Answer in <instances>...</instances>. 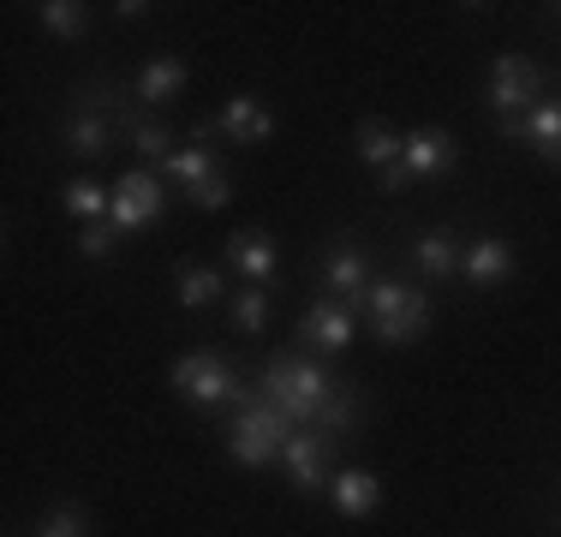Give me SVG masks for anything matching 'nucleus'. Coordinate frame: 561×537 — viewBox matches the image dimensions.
<instances>
[{
	"instance_id": "f03ea898",
	"label": "nucleus",
	"mask_w": 561,
	"mask_h": 537,
	"mask_svg": "<svg viewBox=\"0 0 561 537\" xmlns=\"http://www.w3.org/2000/svg\"><path fill=\"white\" fill-rule=\"evenodd\" d=\"M365 311H370V329H377L382 346H407L431 329V293L412 287V281H394V275H377L365 293Z\"/></svg>"
},
{
	"instance_id": "5701e85b",
	"label": "nucleus",
	"mask_w": 561,
	"mask_h": 537,
	"mask_svg": "<svg viewBox=\"0 0 561 537\" xmlns=\"http://www.w3.org/2000/svg\"><path fill=\"white\" fill-rule=\"evenodd\" d=\"M60 209L72 215L78 227H90V221H108V209H114V192H102L96 180H72L60 192Z\"/></svg>"
},
{
	"instance_id": "9d476101",
	"label": "nucleus",
	"mask_w": 561,
	"mask_h": 537,
	"mask_svg": "<svg viewBox=\"0 0 561 537\" xmlns=\"http://www.w3.org/2000/svg\"><path fill=\"white\" fill-rule=\"evenodd\" d=\"M454 161H460L454 132L448 126H419L407 138V150H400V173H407V180H443V173H454Z\"/></svg>"
},
{
	"instance_id": "9b49d317",
	"label": "nucleus",
	"mask_w": 561,
	"mask_h": 537,
	"mask_svg": "<svg viewBox=\"0 0 561 537\" xmlns=\"http://www.w3.org/2000/svg\"><path fill=\"white\" fill-rule=\"evenodd\" d=\"M496 132H502V138L531 144L550 168H561V96H543L531 114H519V119H496Z\"/></svg>"
},
{
	"instance_id": "f257e3e1",
	"label": "nucleus",
	"mask_w": 561,
	"mask_h": 537,
	"mask_svg": "<svg viewBox=\"0 0 561 537\" xmlns=\"http://www.w3.org/2000/svg\"><path fill=\"white\" fill-rule=\"evenodd\" d=\"M341 388H346V376H335L323 358H305V353H280V358H270V365H263V376H257V395L270 400V407H275L293 430L323 419V412L341 400Z\"/></svg>"
},
{
	"instance_id": "f3484780",
	"label": "nucleus",
	"mask_w": 561,
	"mask_h": 537,
	"mask_svg": "<svg viewBox=\"0 0 561 537\" xmlns=\"http://www.w3.org/2000/svg\"><path fill=\"white\" fill-rule=\"evenodd\" d=\"M460 258H466V239L454 227H431V233L412 239V263H419L424 281H454L460 275Z\"/></svg>"
},
{
	"instance_id": "b1692460",
	"label": "nucleus",
	"mask_w": 561,
	"mask_h": 537,
	"mask_svg": "<svg viewBox=\"0 0 561 537\" xmlns=\"http://www.w3.org/2000/svg\"><path fill=\"white\" fill-rule=\"evenodd\" d=\"M270 311H275V299H270L263 287L227 293V322H233L239 334H263V329H270Z\"/></svg>"
},
{
	"instance_id": "2eb2a0df",
	"label": "nucleus",
	"mask_w": 561,
	"mask_h": 537,
	"mask_svg": "<svg viewBox=\"0 0 561 537\" xmlns=\"http://www.w3.org/2000/svg\"><path fill=\"white\" fill-rule=\"evenodd\" d=\"M119 138L131 144V156L156 161V168H162V161L180 150V144H173V126H168V119L144 114V107H131V102H119Z\"/></svg>"
},
{
	"instance_id": "393cba45",
	"label": "nucleus",
	"mask_w": 561,
	"mask_h": 537,
	"mask_svg": "<svg viewBox=\"0 0 561 537\" xmlns=\"http://www.w3.org/2000/svg\"><path fill=\"white\" fill-rule=\"evenodd\" d=\"M36 24H43L48 36L78 43V36L90 31V7H78V0H43V7H36Z\"/></svg>"
},
{
	"instance_id": "1a4fd4ad",
	"label": "nucleus",
	"mask_w": 561,
	"mask_h": 537,
	"mask_svg": "<svg viewBox=\"0 0 561 537\" xmlns=\"http://www.w3.org/2000/svg\"><path fill=\"white\" fill-rule=\"evenodd\" d=\"M317 281H323V299H335V305H365V293H370V258L353 245V239H341V245H329L323 251V263H317Z\"/></svg>"
},
{
	"instance_id": "39448f33",
	"label": "nucleus",
	"mask_w": 561,
	"mask_h": 537,
	"mask_svg": "<svg viewBox=\"0 0 561 537\" xmlns=\"http://www.w3.org/2000/svg\"><path fill=\"white\" fill-rule=\"evenodd\" d=\"M60 138H66V150L84 156V161L108 156V144L119 138V96H114V84H90L84 96H78L72 114L60 119Z\"/></svg>"
},
{
	"instance_id": "dca6fc26",
	"label": "nucleus",
	"mask_w": 561,
	"mask_h": 537,
	"mask_svg": "<svg viewBox=\"0 0 561 537\" xmlns=\"http://www.w3.org/2000/svg\"><path fill=\"white\" fill-rule=\"evenodd\" d=\"M216 132H221V138H233V144H245V150H257V144L275 138V114L257 96H227Z\"/></svg>"
},
{
	"instance_id": "412c9836",
	"label": "nucleus",
	"mask_w": 561,
	"mask_h": 537,
	"mask_svg": "<svg viewBox=\"0 0 561 537\" xmlns=\"http://www.w3.org/2000/svg\"><path fill=\"white\" fill-rule=\"evenodd\" d=\"M185 78H192V72H185L180 54H156V60L138 72V84H131V90H138L144 107H162V102H173L185 90Z\"/></svg>"
},
{
	"instance_id": "7ed1b4c3",
	"label": "nucleus",
	"mask_w": 561,
	"mask_h": 537,
	"mask_svg": "<svg viewBox=\"0 0 561 537\" xmlns=\"http://www.w3.org/2000/svg\"><path fill=\"white\" fill-rule=\"evenodd\" d=\"M287 436H293V424L251 388L233 407V424H227V454H233L239 466H275L280 448H287Z\"/></svg>"
},
{
	"instance_id": "bb28decb",
	"label": "nucleus",
	"mask_w": 561,
	"mask_h": 537,
	"mask_svg": "<svg viewBox=\"0 0 561 537\" xmlns=\"http://www.w3.org/2000/svg\"><path fill=\"white\" fill-rule=\"evenodd\" d=\"M185 197H192V209H204V215L221 209V204H233V173H209V180L192 185Z\"/></svg>"
},
{
	"instance_id": "0eeeda50",
	"label": "nucleus",
	"mask_w": 561,
	"mask_h": 537,
	"mask_svg": "<svg viewBox=\"0 0 561 537\" xmlns=\"http://www.w3.org/2000/svg\"><path fill=\"white\" fill-rule=\"evenodd\" d=\"M341 448L346 442L341 436H329V430H317V424H299L287 436V448H280V472H287L299 490H329V478L341 472Z\"/></svg>"
},
{
	"instance_id": "c85d7f7f",
	"label": "nucleus",
	"mask_w": 561,
	"mask_h": 537,
	"mask_svg": "<svg viewBox=\"0 0 561 537\" xmlns=\"http://www.w3.org/2000/svg\"><path fill=\"white\" fill-rule=\"evenodd\" d=\"M114 12H119V19H126V24H131V19H144V12H150V7H144V0H119V7H114Z\"/></svg>"
},
{
	"instance_id": "aec40b11",
	"label": "nucleus",
	"mask_w": 561,
	"mask_h": 537,
	"mask_svg": "<svg viewBox=\"0 0 561 537\" xmlns=\"http://www.w3.org/2000/svg\"><path fill=\"white\" fill-rule=\"evenodd\" d=\"M173 299H180L185 311H204V305L227 299V275L209 263H173Z\"/></svg>"
},
{
	"instance_id": "6ab92c4d",
	"label": "nucleus",
	"mask_w": 561,
	"mask_h": 537,
	"mask_svg": "<svg viewBox=\"0 0 561 537\" xmlns=\"http://www.w3.org/2000/svg\"><path fill=\"white\" fill-rule=\"evenodd\" d=\"M400 150H407V138H400L389 119H358V161H365L377 180H389L400 168Z\"/></svg>"
},
{
	"instance_id": "4be33fe9",
	"label": "nucleus",
	"mask_w": 561,
	"mask_h": 537,
	"mask_svg": "<svg viewBox=\"0 0 561 537\" xmlns=\"http://www.w3.org/2000/svg\"><path fill=\"white\" fill-rule=\"evenodd\" d=\"M162 173L180 192H192V185H204L209 173H221V161H216V144H185V150H173L168 161H162Z\"/></svg>"
},
{
	"instance_id": "20e7f679",
	"label": "nucleus",
	"mask_w": 561,
	"mask_h": 537,
	"mask_svg": "<svg viewBox=\"0 0 561 537\" xmlns=\"http://www.w3.org/2000/svg\"><path fill=\"white\" fill-rule=\"evenodd\" d=\"M168 382H173V395H180L185 407H204V412L239 407V400L251 395V388L239 382V370L227 365V358H216V353H185L180 365L168 370Z\"/></svg>"
},
{
	"instance_id": "cd10ccee",
	"label": "nucleus",
	"mask_w": 561,
	"mask_h": 537,
	"mask_svg": "<svg viewBox=\"0 0 561 537\" xmlns=\"http://www.w3.org/2000/svg\"><path fill=\"white\" fill-rule=\"evenodd\" d=\"M36 537H90V519L84 507H55V514L36 526Z\"/></svg>"
},
{
	"instance_id": "f8f14e48",
	"label": "nucleus",
	"mask_w": 561,
	"mask_h": 537,
	"mask_svg": "<svg viewBox=\"0 0 561 537\" xmlns=\"http://www.w3.org/2000/svg\"><path fill=\"white\" fill-rule=\"evenodd\" d=\"M299 346H317L323 358H335L353 346V305H335V299H317L299 322Z\"/></svg>"
},
{
	"instance_id": "ddd939ff",
	"label": "nucleus",
	"mask_w": 561,
	"mask_h": 537,
	"mask_svg": "<svg viewBox=\"0 0 561 537\" xmlns=\"http://www.w3.org/2000/svg\"><path fill=\"white\" fill-rule=\"evenodd\" d=\"M227 268H239V275L251 281V287H270L275 281V268H280V258H275V239L270 233H257V227H239V233H227Z\"/></svg>"
},
{
	"instance_id": "4468645a",
	"label": "nucleus",
	"mask_w": 561,
	"mask_h": 537,
	"mask_svg": "<svg viewBox=\"0 0 561 537\" xmlns=\"http://www.w3.org/2000/svg\"><path fill=\"white\" fill-rule=\"evenodd\" d=\"M519 268L514 245H507L502 233H484V239H466V258H460V275L472 281V287H502L507 275Z\"/></svg>"
},
{
	"instance_id": "423d86ee",
	"label": "nucleus",
	"mask_w": 561,
	"mask_h": 537,
	"mask_svg": "<svg viewBox=\"0 0 561 537\" xmlns=\"http://www.w3.org/2000/svg\"><path fill=\"white\" fill-rule=\"evenodd\" d=\"M484 102L496 107V119H519L543 102V66L526 60V54H496L490 60V84H484Z\"/></svg>"
},
{
	"instance_id": "6e6552de",
	"label": "nucleus",
	"mask_w": 561,
	"mask_h": 537,
	"mask_svg": "<svg viewBox=\"0 0 561 537\" xmlns=\"http://www.w3.org/2000/svg\"><path fill=\"white\" fill-rule=\"evenodd\" d=\"M162 180H156V168H131L126 180L114 185V209H108V221L119 227V233H144V227H156L162 221Z\"/></svg>"
},
{
	"instance_id": "a211bd4d",
	"label": "nucleus",
	"mask_w": 561,
	"mask_h": 537,
	"mask_svg": "<svg viewBox=\"0 0 561 537\" xmlns=\"http://www.w3.org/2000/svg\"><path fill=\"white\" fill-rule=\"evenodd\" d=\"M329 502H335L346 519H365L382 507V478L365 472V466H341V472L329 478Z\"/></svg>"
},
{
	"instance_id": "a878e982",
	"label": "nucleus",
	"mask_w": 561,
	"mask_h": 537,
	"mask_svg": "<svg viewBox=\"0 0 561 537\" xmlns=\"http://www.w3.org/2000/svg\"><path fill=\"white\" fill-rule=\"evenodd\" d=\"M119 227L114 221H90V227H78V251H84L90 263H102V258H114V245H119Z\"/></svg>"
}]
</instances>
